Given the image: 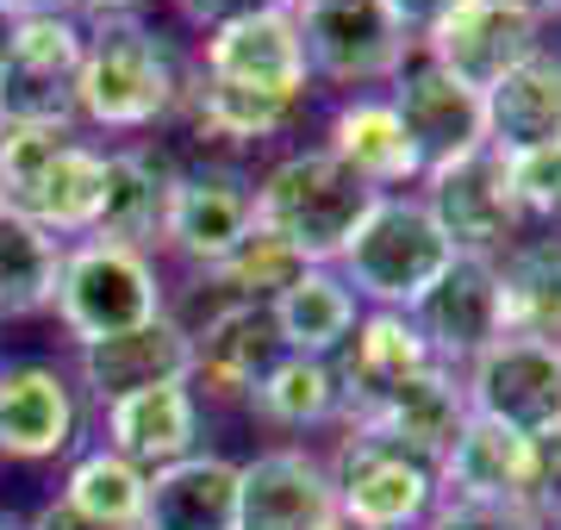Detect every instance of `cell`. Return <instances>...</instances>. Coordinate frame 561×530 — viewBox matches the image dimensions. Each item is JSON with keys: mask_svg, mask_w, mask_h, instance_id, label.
Listing matches in <instances>:
<instances>
[{"mask_svg": "<svg viewBox=\"0 0 561 530\" xmlns=\"http://www.w3.org/2000/svg\"><path fill=\"white\" fill-rule=\"evenodd\" d=\"M300 256L280 244V238H268V231H250L231 256H225L219 268H206L201 287H219V307L225 300H256V307H275L287 287L300 281Z\"/></svg>", "mask_w": 561, "mask_h": 530, "instance_id": "obj_34", "label": "cell"}, {"mask_svg": "<svg viewBox=\"0 0 561 530\" xmlns=\"http://www.w3.org/2000/svg\"><path fill=\"white\" fill-rule=\"evenodd\" d=\"M381 7H387V13H393L400 25H405V32H412V38H424L431 25H443L449 13H456L461 0H381Z\"/></svg>", "mask_w": 561, "mask_h": 530, "instance_id": "obj_38", "label": "cell"}, {"mask_svg": "<svg viewBox=\"0 0 561 530\" xmlns=\"http://www.w3.org/2000/svg\"><path fill=\"white\" fill-rule=\"evenodd\" d=\"M57 268H62V238H50L32 219L0 206V319H25V312L50 307Z\"/></svg>", "mask_w": 561, "mask_h": 530, "instance_id": "obj_32", "label": "cell"}, {"mask_svg": "<svg viewBox=\"0 0 561 530\" xmlns=\"http://www.w3.org/2000/svg\"><path fill=\"white\" fill-rule=\"evenodd\" d=\"M181 169L169 150L157 143H131V150H106V182H101V212H94V231L88 238H106V244L144 250L162 244L169 231V200H175Z\"/></svg>", "mask_w": 561, "mask_h": 530, "instance_id": "obj_18", "label": "cell"}, {"mask_svg": "<svg viewBox=\"0 0 561 530\" xmlns=\"http://www.w3.org/2000/svg\"><path fill=\"white\" fill-rule=\"evenodd\" d=\"M461 418H468V388H461V375L443 368V362H431L424 375H412L405 388L387 393L356 430H381V437H393V443L419 449V456L437 462L443 449L456 443Z\"/></svg>", "mask_w": 561, "mask_h": 530, "instance_id": "obj_27", "label": "cell"}, {"mask_svg": "<svg viewBox=\"0 0 561 530\" xmlns=\"http://www.w3.org/2000/svg\"><path fill=\"white\" fill-rule=\"evenodd\" d=\"M412 325L431 344L443 368H468L481 349H493L505 337V293H500V263L486 256H456L443 268L431 293L412 307Z\"/></svg>", "mask_w": 561, "mask_h": 530, "instance_id": "obj_12", "label": "cell"}, {"mask_svg": "<svg viewBox=\"0 0 561 530\" xmlns=\"http://www.w3.org/2000/svg\"><path fill=\"white\" fill-rule=\"evenodd\" d=\"M187 337H194V381H206L219 400H250V388L287 356L275 312L256 300H225L206 312V325H187Z\"/></svg>", "mask_w": 561, "mask_h": 530, "instance_id": "obj_21", "label": "cell"}, {"mask_svg": "<svg viewBox=\"0 0 561 530\" xmlns=\"http://www.w3.org/2000/svg\"><path fill=\"white\" fill-rule=\"evenodd\" d=\"M250 231H256V206H250V187H243L238 175L206 169V175H181L175 182L162 244L175 250V256H187L201 275L206 268H219Z\"/></svg>", "mask_w": 561, "mask_h": 530, "instance_id": "obj_23", "label": "cell"}, {"mask_svg": "<svg viewBox=\"0 0 561 530\" xmlns=\"http://www.w3.org/2000/svg\"><path fill=\"white\" fill-rule=\"evenodd\" d=\"M181 106L194 113V131L201 138H219V143H262L287 131V125L300 119V106L294 94H262V88H238V82H194L181 88Z\"/></svg>", "mask_w": 561, "mask_h": 530, "instance_id": "obj_31", "label": "cell"}, {"mask_svg": "<svg viewBox=\"0 0 561 530\" xmlns=\"http://www.w3.org/2000/svg\"><path fill=\"white\" fill-rule=\"evenodd\" d=\"M162 381H194V337L175 312H162L138 331H119V337H101V344H81V388L101 406L162 388Z\"/></svg>", "mask_w": 561, "mask_h": 530, "instance_id": "obj_19", "label": "cell"}, {"mask_svg": "<svg viewBox=\"0 0 561 530\" xmlns=\"http://www.w3.org/2000/svg\"><path fill=\"white\" fill-rule=\"evenodd\" d=\"M144 493H150V474L131 469L125 456L113 449H88L69 462V481H62V506H76L81 518H94V525H113V530H138L144 525Z\"/></svg>", "mask_w": 561, "mask_h": 530, "instance_id": "obj_33", "label": "cell"}, {"mask_svg": "<svg viewBox=\"0 0 561 530\" xmlns=\"http://www.w3.org/2000/svg\"><path fill=\"white\" fill-rule=\"evenodd\" d=\"M0 530H32V518H13V511H0Z\"/></svg>", "mask_w": 561, "mask_h": 530, "instance_id": "obj_44", "label": "cell"}, {"mask_svg": "<svg viewBox=\"0 0 561 530\" xmlns=\"http://www.w3.org/2000/svg\"><path fill=\"white\" fill-rule=\"evenodd\" d=\"M331 493H337V518L356 530H419L443 499L437 462L419 449L393 443L381 430H356L337 443L331 462Z\"/></svg>", "mask_w": 561, "mask_h": 530, "instance_id": "obj_6", "label": "cell"}, {"mask_svg": "<svg viewBox=\"0 0 561 530\" xmlns=\"http://www.w3.org/2000/svg\"><path fill=\"white\" fill-rule=\"evenodd\" d=\"M542 525H549V530H561V499H556L549 511H542Z\"/></svg>", "mask_w": 561, "mask_h": 530, "instance_id": "obj_45", "label": "cell"}, {"mask_svg": "<svg viewBox=\"0 0 561 530\" xmlns=\"http://www.w3.org/2000/svg\"><path fill=\"white\" fill-rule=\"evenodd\" d=\"M419 44L437 69H449L456 82L486 94L493 82H505L518 62H530L542 50V13L512 7V0H461L456 13L431 25Z\"/></svg>", "mask_w": 561, "mask_h": 530, "instance_id": "obj_11", "label": "cell"}, {"mask_svg": "<svg viewBox=\"0 0 561 530\" xmlns=\"http://www.w3.org/2000/svg\"><path fill=\"white\" fill-rule=\"evenodd\" d=\"M512 7H530V13H561V0H512Z\"/></svg>", "mask_w": 561, "mask_h": 530, "instance_id": "obj_43", "label": "cell"}, {"mask_svg": "<svg viewBox=\"0 0 561 530\" xmlns=\"http://www.w3.org/2000/svg\"><path fill=\"white\" fill-rule=\"evenodd\" d=\"M337 518L331 469L306 449H262L238 462V530H319Z\"/></svg>", "mask_w": 561, "mask_h": 530, "instance_id": "obj_17", "label": "cell"}, {"mask_svg": "<svg viewBox=\"0 0 561 530\" xmlns=\"http://www.w3.org/2000/svg\"><path fill=\"white\" fill-rule=\"evenodd\" d=\"M81 44L88 25L76 13L13 25V50L0 62V125H76Z\"/></svg>", "mask_w": 561, "mask_h": 530, "instance_id": "obj_9", "label": "cell"}, {"mask_svg": "<svg viewBox=\"0 0 561 530\" xmlns=\"http://www.w3.org/2000/svg\"><path fill=\"white\" fill-rule=\"evenodd\" d=\"M175 44L144 20H94L81 44L76 113L101 131H150L181 106Z\"/></svg>", "mask_w": 561, "mask_h": 530, "instance_id": "obj_2", "label": "cell"}, {"mask_svg": "<svg viewBox=\"0 0 561 530\" xmlns=\"http://www.w3.org/2000/svg\"><path fill=\"white\" fill-rule=\"evenodd\" d=\"M500 293H505V337L561 349V238H530L500 256Z\"/></svg>", "mask_w": 561, "mask_h": 530, "instance_id": "obj_28", "label": "cell"}, {"mask_svg": "<svg viewBox=\"0 0 561 530\" xmlns=\"http://www.w3.org/2000/svg\"><path fill=\"white\" fill-rule=\"evenodd\" d=\"M250 412H256L262 425H280V430H312V425L343 418V388H337L331 356H294L287 349L250 388Z\"/></svg>", "mask_w": 561, "mask_h": 530, "instance_id": "obj_30", "label": "cell"}, {"mask_svg": "<svg viewBox=\"0 0 561 530\" xmlns=\"http://www.w3.org/2000/svg\"><path fill=\"white\" fill-rule=\"evenodd\" d=\"M13 25H20V20H13V13L0 7V62H7V50H13Z\"/></svg>", "mask_w": 561, "mask_h": 530, "instance_id": "obj_42", "label": "cell"}, {"mask_svg": "<svg viewBox=\"0 0 561 530\" xmlns=\"http://www.w3.org/2000/svg\"><path fill=\"white\" fill-rule=\"evenodd\" d=\"M375 200L381 194L362 175H350L331 150H294L250 187L256 231L280 238L306 268H337V256L350 250L356 224L368 219Z\"/></svg>", "mask_w": 561, "mask_h": 530, "instance_id": "obj_1", "label": "cell"}, {"mask_svg": "<svg viewBox=\"0 0 561 530\" xmlns=\"http://www.w3.org/2000/svg\"><path fill=\"white\" fill-rule=\"evenodd\" d=\"M306 69L337 88L393 82L419 57V38L405 32L381 0H294Z\"/></svg>", "mask_w": 561, "mask_h": 530, "instance_id": "obj_7", "label": "cell"}, {"mask_svg": "<svg viewBox=\"0 0 561 530\" xmlns=\"http://www.w3.org/2000/svg\"><path fill=\"white\" fill-rule=\"evenodd\" d=\"M268 312H275L280 344L294 356H337L343 337L362 319V300L350 293V281L337 268H300V281L287 287Z\"/></svg>", "mask_w": 561, "mask_h": 530, "instance_id": "obj_29", "label": "cell"}, {"mask_svg": "<svg viewBox=\"0 0 561 530\" xmlns=\"http://www.w3.org/2000/svg\"><path fill=\"white\" fill-rule=\"evenodd\" d=\"M106 150L76 138V125H0V206L50 238H88L101 212Z\"/></svg>", "mask_w": 561, "mask_h": 530, "instance_id": "obj_3", "label": "cell"}, {"mask_svg": "<svg viewBox=\"0 0 561 530\" xmlns=\"http://www.w3.org/2000/svg\"><path fill=\"white\" fill-rule=\"evenodd\" d=\"M138 530H238V462L219 449H194L157 469Z\"/></svg>", "mask_w": 561, "mask_h": 530, "instance_id": "obj_24", "label": "cell"}, {"mask_svg": "<svg viewBox=\"0 0 561 530\" xmlns=\"http://www.w3.org/2000/svg\"><path fill=\"white\" fill-rule=\"evenodd\" d=\"M505 163H512V194H518L524 219L561 224V143L530 150V157H505Z\"/></svg>", "mask_w": 561, "mask_h": 530, "instance_id": "obj_35", "label": "cell"}, {"mask_svg": "<svg viewBox=\"0 0 561 530\" xmlns=\"http://www.w3.org/2000/svg\"><path fill=\"white\" fill-rule=\"evenodd\" d=\"M393 113H400L405 138L419 150L424 175L486 143V101L468 82H456L449 69H437L431 57H412L393 76Z\"/></svg>", "mask_w": 561, "mask_h": 530, "instance_id": "obj_14", "label": "cell"}, {"mask_svg": "<svg viewBox=\"0 0 561 530\" xmlns=\"http://www.w3.org/2000/svg\"><path fill=\"white\" fill-rule=\"evenodd\" d=\"M468 412L518 437H556L561 430V349L530 337H500L461 368Z\"/></svg>", "mask_w": 561, "mask_h": 530, "instance_id": "obj_10", "label": "cell"}, {"mask_svg": "<svg viewBox=\"0 0 561 530\" xmlns=\"http://www.w3.org/2000/svg\"><path fill=\"white\" fill-rule=\"evenodd\" d=\"M437 362L431 356V344L419 337V325H412V312H362L356 331L343 337V349L331 356V368H337V388H343V425H362L368 412L381 406L393 388H405L412 375H424V368Z\"/></svg>", "mask_w": 561, "mask_h": 530, "instance_id": "obj_16", "label": "cell"}, {"mask_svg": "<svg viewBox=\"0 0 561 530\" xmlns=\"http://www.w3.org/2000/svg\"><path fill=\"white\" fill-rule=\"evenodd\" d=\"M81 430V388L69 368L25 356V362H0V456L13 462H50L69 456Z\"/></svg>", "mask_w": 561, "mask_h": 530, "instance_id": "obj_13", "label": "cell"}, {"mask_svg": "<svg viewBox=\"0 0 561 530\" xmlns=\"http://www.w3.org/2000/svg\"><path fill=\"white\" fill-rule=\"evenodd\" d=\"M201 76L206 82H238V88H262V94H294V101H306L312 69H306L294 7H287V13L243 20V25H225V32H206Z\"/></svg>", "mask_w": 561, "mask_h": 530, "instance_id": "obj_20", "label": "cell"}, {"mask_svg": "<svg viewBox=\"0 0 561 530\" xmlns=\"http://www.w3.org/2000/svg\"><path fill=\"white\" fill-rule=\"evenodd\" d=\"M337 263H343L337 275L350 281L356 300L387 312H412L431 293V281L456 263V244L443 238V224L424 212L419 194H381Z\"/></svg>", "mask_w": 561, "mask_h": 530, "instance_id": "obj_4", "label": "cell"}, {"mask_svg": "<svg viewBox=\"0 0 561 530\" xmlns=\"http://www.w3.org/2000/svg\"><path fill=\"white\" fill-rule=\"evenodd\" d=\"M419 200H424V212L443 224V238L456 244V256H486V263H500L505 250L518 244L524 206H518V194H512V163H505L493 143L431 169Z\"/></svg>", "mask_w": 561, "mask_h": 530, "instance_id": "obj_8", "label": "cell"}, {"mask_svg": "<svg viewBox=\"0 0 561 530\" xmlns=\"http://www.w3.org/2000/svg\"><path fill=\"white\" fill-rule=\"evenodd\" d=\"M13 20H57V13H76V0H0Z\"/></svg>", "mask_w": 561, "mask_h": 530, "instance_id": "obj_41", "label": "cell"}, {"mask_svg": "<svg viewBox=\"0 0 561 530\" xmlns=\"http://www.w3.org/2000/svg\"><path fill=\"white\" fill-rule=\"evenodd\" d=\"M32 530H113V525H94V518H81L76 506H62V499H44Z\"/></svg>", "mask_w": 561, "mask_h": 530, "instance_id": "obj_39", "label": "cell"}, {"mask_svg": "<svg viewBox=\"0 0 561 530\" xmlns=\"http://www.w3.org/2000/svg\"><path fill=\"white\" fill-rule=\"evenodd\" d=\"M319 530H356V525H343V518H331V525H319Z\"/></svg>", "mask_w": 561, "mask_h": 530, "instance_id": "obj_46", "label": "cell"}, {"mask_svg": "<svg viewBox=\"0 0 561 530\" xmlns=\"http://www.w3.org/2000/svg\"><path fill=\"white\" fill-rule=\"evenodd\" d=\"M150 0H76V20H144Z\"/></svg>", "mask_w": 561, "mask_h": 530, "instance_id": "obj_40", "label": "cell"}, {"mask_svg": "<svg viewBox=\"0 0 561 530\" xmlns=\"http://www.w3.org/2000/svg\"><path fill=\"white\" fill-rule=\"evenodd\" d=\"M50 307H57L62 331L76 344H101V337H119V331H138L150 319H162L169 293H162V275L144 250L81 238V244H62Z\"/></svg>", "mask_w": 561, "mask_h": 530, "instance_id": "obj_5", "label": "cell"}, {"mask_svg": "<svg viewBox=\"0 0 561 530\" xmlns=\"http://www.w3.org/2000/svg\"><path fill=\"white\" fill-rule=\"evenodd\" d=\"M424 530H549L537 511L518 506H468V499H437V511L424 518Z\"/></svg>", "mask_w": 561, "mask_h": 530, "instance_id": "obj_36", "label": "cell"}, {"mask_svg": "<svg viewBox=\"0 0 561 530\" xmlns=\"http://www.w3.org/2000/svg\"><path fill=\"white\" fill-rule=\"evenodd\" d=\"M106 449L144 474L194 456L201 449V393H194V381H162V388L113 400L106 406Z\"/></svg>", "mask_w": 561, "mask_h": 530, "instance_id": "obj_22", "label": "cell"}, {"mask_svg": "<svg viewBox=\"0 0 561 530\" xmlns=\"http://www.w3.org/2000/svg\"><path fill=\"white\" fill-rule=\"evenodd\" d=\"M324 150H331L350 175H362L375 194H393V187L424 182L419 150H412V138H405L393 101H375V94H356L350 106H337Z\"/></svg>", "mask_w": 561, "mask_h": 530, "instance_id": "obj_26", "label": "cell"}, {"mask_svg": "<svg viewBox=\"0 0 561 530\" xmlns=\"http://www.w3.org/2000/svg\"><path fill=\"white\" fill-rule=\"evenodd\" d=\"M437 481H443V499L537 511V437H518V430L468 412L456 443L437 456Z\"/></svg>", "mask_w": 561, "mask_h": 530, "instance_id": "obj_15", "label": "cell"}, {"mask_svg": "<svg viewBox=\"0 0 561 530\" xmlns=\"http://www.w3.org/2000/svg\"><path fill=\"white\" fill-rule=\"evenodd\" d=\"M175 7L201 25V32H225V25L262 20V13H287L294 0H175Z\"/></svg>", "mask_w": 561, "mask_h": 530, "instance_id": "obj_37", "label": "cell"}, {"mask_svg": "<svg viewBox=\"0 0 561 530\" xmlns=\"http://www.w3.org/2000/svg\"><path fill=\"white\" fill-rule=\"evenodd\" d=\"M481 101H486V143L500 157L556 150L561 143V57L556 50H537L505 82L486 88Z\"/></svg>", "mask_w": 561, "mask_h": 530, "instance_id": "obj_25", "label": "cell"}]
</instances>
